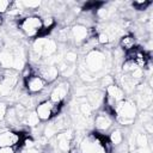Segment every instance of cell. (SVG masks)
Instances as JSON below:
<instances>
[{
  "instance_id": "17",
  "label": "cell",
  "mask_w": 153,
  "mask_h": 153,
  "mask_svg": "<svg viewBox=\"0 0 153 153\" xmlns=\"http://www.w3.org/2000/svg\"><path fill=\"white\" fill-rule=\"evenodd\" d=\"M39 122H41V121H39V118L37 117V115H36L35 111H27V114H26V116H25L23 123L26 124V126H29V127H36Z\"/></svg>"
},
{
  "instance_id": "9",
  "label": "cell",
  "mask_w": 153,
  "mask_h": 153,
  "mask_svg": "<svg viewBox=\"0 0 153 153\" xmlns=\"http://www.w3.org/2000/svg\"><path fill=\"white\" fill-rule=\"evenodd\" d=\"M69 92V84L67 81H59L51 90L50 92V97L49 100H51L53 103L60 104L66 99V97L68 96Z\"/></svg>"
},
{
  "instance_id": "11",
  "label": "cell",
  "mask_w": 153,
  "mask_h": 153,
  "mask_svg": "<svg viewBox=\"0 0 153 153\" xmlns=\"http://www.w3.org/2000/svg\"><path fill=\"white\" fill-rule=\"evenodd\" d=\"M112 115L108 111H100L94 117V127L98 131L104 133L106 130H109L112 126Z\"/></svg>"
},
{
  "instance_id": "21",
  "label": "cell",
  "mask_w": 153,
  "mask_h": 153,
  "mask_svg": "<svg viewBox=\"0 0 153 153\" xmlns=\"http://www.w3.org/2000/svg\"><path fill=\"white\" fill-rule=\"evenodd\" d=\"M22 5L25 10H35V8H38L42 5V2L41 1H23Z\"/></svg>"
},
{
  "instance_id": "1",
  "label": "cell",
  "mask_w": 153,
  "mask_h": 153,
  "mask_svg": "<svg viewBox=\"0 0 153 153\" xmlns=\"http://www.w3.org/2000/svg\"><path fill=\"white\" fill-rule=\"evenodd\" d=\"M80 153H108L109 152V141L104 140L99 134H88L79 143Z\"/></svg>"
},
{
  "instance_id": "23",
  "label": "cell",
  "mask_w": 153,
  "mask_h": 153,
  "mask_svg": "<svg viewBox=\"0 0 153 153\" xmlns=\"http://www.w3.org/2000/svg\"><path fill=\"white\" fill-rule=\"evenodd\" d=\"M149 5H151V1H135V2H133V6L136 7L137 10H145Z\"/></svg>"
},
{
  "instance_id": "12",
  "label": "cell",
  "mask_w": 153,
  "mask_h": 153,
  "mask_svg": "<svg viewBox=\"0 0 153 153\" xmlns=\"http://www.w3.org/2000/svg\"><path fill=\"white\" fill-rule=\"evenodd\" d=\"M56 149L61 153H69L72 146V134L71 131H60L55 135Z\"/></svg>"
},
{
  "instance_id": "20",
  "label": "cell",
  "mask_w": 153,
  "mask_h": 153,
  "mask_svg": "<svg viewBox=\"0 0 153 153\" xmlns=\"http://www.w3.org/2000/svg\"><path fill=\"white\" fill-rule=\"evenodd\" d=\"M136 143L139 145L140 148H145L147 147V143H148V139H147V135L145 133L142 134H139L137 137H136Z\"/></svg>"
},
{
  "instance_id": "14",
  "label": "cell",
  "mask_w": 153,
  "mask_h": 153,
  "mask_svg": "<svg viewBox=\"0 0 153 153\" xmlns=\"http://www.w3.org/2000/svg\"><path fill=\"white\" fill-rule=\"evenodd\" d=\"M87 103L91 105L92 109L98 108L99 105L104 104V93L99 90H93L87 93Z\"/></svg>"
},
{
  "instance_id": "10",
  "label": "cell",
  "mask_w": 153,
  "mask_h": 153,
  "mask_svg": "<svg viewBox=\"0 0 153 153\" xmlns=\"http://www.w3.org/2000/svg\"><path fill=\"white\" fill-rule=\"evenodd\" d=\"M22 142V135L13 130L0 131V147H16Z\"/></svg>"
},
{
  "instance_id": "7",
  "label": "cell",
  "mask_w": 153,
  "mask_h": 153,
  "mask_svg": "<svg viewBox=\"0 0 153 153\" xmlns=\"http://www.w3.org/2000/svg\"><path fill=\"white\" fill-rule=\"evenodd\" d=\"M24 85H25V88H26L27 93L36 94V93L42 92L45 88L47 82L38 74L32 73L30 76H27V78L24 79Z\"/></svg>"
},
{
  "instance_id": "5",
  "label": "cell",
  "mask_w": 153,
  "mask_h": 153,
  "mask_svg": "<svg viewBox=\"0 0 153 153\" xmlns=\"http://www.w3.org/2000/svg\"><path fill=\"white\" fill-rule=\"evenodd\" d=\"M57 51V44L53 38L37 37L32 45V53L38 59H47Z\"/></svg>"
},
{
  "instance_id": "25",
  "label": "cell",
  "mask_w": 153,
  "mask_h": 153,
  "mask_svg": "<svg viewBox=\"0 0 153 153\" xmlns=\"http://www.w3.org/2000/svg\"><path fill=\"white\" fill-rule=\"evenodd\" d=\"M20 153H41V152L36 147H31V148H23Z\"/></svg>"
},
{
  "instance_id": "2",
  "label": "cell",
  "mask_w": 153,
  "mask_h": 153,
  "mask_svg": "<svg viewBox=\"0 0 153 153\" xmlns=\"http://www.w3.org/2000/svg\"><path fill=\"white\" fill-rule=\"evenodd\" d=\"M136 105L134 102L128 100V99H123L122 102H120L115 109L114 116H116V121L122 124V126H128L131 124L136 117Z\"/></svg>"
},
{
  "instance_id": "22",
  "label": "cell",
  "mask_w": 153,
  "mask_h": 153,
  "mask_svg": "<svg viewBox=\"0 0 153 153\" xmlns=\"http://www.w3.org/2000/svg\"><path fill=\"white\" fill-rule=\"evenodd\" d=\"M11 1H6V0H0V14H4L6 12H8L10 6H11Z\"/></svg>"
},
{
  "instance_id": "27",
  "label": "cell",
  "mask_w": 153,
  "mask_h": 153,
  "mask_svg": "<svg viewBox=\"0 0 153 153\" xmlns=\"http://www.w3.org/2000/svg\"><path fill=\"white\" fill-rule=\"evenodd\" d=\"M0 24H1V18H0Z\"/></svg>"
},
{
  "instance_id": "15",
  "label": "cell",
  "mask_w": 153,
  "mask_h": 153,
  "mask_svg": "<svg viewBox=\"0 0 153 153\" xmlns=\"http://www.w3.org/2000/svg\"><path fill=\"white\" fill-rule=\"evenodd\" d=\"M135 44H136L135 37H134L133 35H129V33L122 36L121 39H120V45H121V48H122L123 50H126V51L133 50V49L135 48Z\"/></svg>"
},
{
  "instance_id": "3",
  "label": "cell",
  "mask_w": 153,
  "mask_h": 153,
  "mask_svg": "<svg viewBox=\"0 0 153 153\" xmlns=\"http://www.w3.org/2000/svg\"><path fill=\"white\" fill-rule=\"evenodd\" d=\"M18 26L26 37H37V36L39 37V36H42V31H43L42 18L36 16V14L22 18L19 20Z\"/></svg>"
},
{
  "instance_id": "24",
  "label": "cell",
  "mask_w": 153,
  "mask_h": 153,
  "mask_svg": "<svg viewBox=\"0 0 153 153\" xmlns=\"http://www.w3.org/2000/svg\"><path fill=\"white\" fill-rule=\"evenodd\" d=\"M0 153H16V147H0Z\"/></svg>"
},
{
  "instance_id": "8",
  "label": "cell",
  "mask_w": 153,
  "mask_h": 153,
  "mask_svg": "<svg viewBox=\"0 0 153 153\" xmlns=\"http://www.w3.org/2000/svg\"><path fill=\"white\" fill-rule=\"evenodd\" d=\"M88 36H90V32L86 25L76 24L69 29V39L74 44H84L88 39Z\"/></svg>"
},
{
  "instance_id": "19",
  "label": "cell",
  "mask_w": 153,
  "mask_h": 153,
  "mask_svg": "<svg viewBox=\"0 0 153 153\" xmlns=\"http://www.w3.org/2000/svg\"><path fill=\"white\" fill-rule=\"evenodd\" d=\"M76 59H78V56L74 50H68L65 54V62L68 65H74L76 62Z\"/></svg>"
},
{
  "instance_id": "6",
  "label": "cell",
  "mask_w": 153,
  "mask_h": 153,
  "mask_svg": "<svg viewBox=\"0 0 153 153\" xmlns=\"http://www.w3.org/2000/svg\"><path fill=\"white\" fill-rule=\"evenodd\" d=\"M60 110V104L53 103L51 100H43L41 103H38V105L35 109V112L37 115V117L39 118V121L45 122L51 120L54 116L57 115Z\"/></svg>"
},
{
  "instance_id": "18",
  "label": "cell",
  "mask_w": 153,
  "mask_h": 153,
  "mask_svg": "<svg viewBox=\"0 0 153 153\" xmlns=\"http://www.w3.org/2000/svg\"><path fill=\"white\" fill-rule=\"evenodd\" d=\"M97 43L98 44H103V45H105V44H108V43H110L112 39H111V37L106 33V32H104V31H100L98 35H97Z\"/></svg>"
},
{
  "instance_id": "26",
  "label": "cell",
  "mask_w": 153,
  "mask_h": 153,
  "mask_svg": "<svg viewBox=\"0 0 153 153\" xmlns=\"http://www.w3.org/2000/svg\"><path fill=\"white\" fill-rule=\"evenodd\" d=\"M6 108L4 106V104H1L0 103V120L2 118V117H5V114H6Z\"/></svg>"
},
{
  "instance_id": "4",
  "label": "cell",
  "mask_w": 153,
  "mask_h": 153,
  "mask_svg": "<svg viewBox=\"0 0 153 153\" xmlns=\"http://www.w3.org/2000/svg\"><path fill=\"white\" fill-rule=\"evenodd\" d=\"M105 56L104 54L100 51V50H97V49H93L91 51H88L86 54V57L84 60V67L85 69L93 76L96 78L94 75H97L99 72H102L105 67Z\"/></svg>"
},
{
  "instance_id": "16",
  "label": "cell",
  "mask_w": 153,
  "mask_h": 153,
  "mask_svg": "<svg viewBox=\"0 0 153 153\" xmlns=\"http://www.w3.org/2000/svg\"><path fill=\"white\" fill-rule=\"evenodd\" d=\"M122 140H123V135H122V131L120 129H114L108 137L109 143L112 146H118L122 142Z\"/></svg>"
},
{
  "instance_id": "13",
  "label": "cell",
  "mask_w": 153,
  "mask_h": 153,
  "mask_svg": "<svg viewBox=\"0 0 153 153\" xmlns=\"http://www.w3.org/2000/svg\"><path fill=\"white\" fill-rule=\"evenodd\" d=\"M37 74L45 82H53L59 76V68L54 65H42L37 68Z\"/></svg>"
}]
</instances>
